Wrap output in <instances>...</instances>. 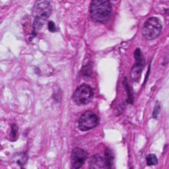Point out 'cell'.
Wrapping results in <instances>:
<instances>
[{"label":"cell","instance_id":"1","mask_svg":"<svg viewBox=\"0 0 169 169\" xmlns=\"http://www.w3.org/2000/svg\"><path fill=\"white\" fill-rule=\"evenodd\" d=\"M90 12L94 21L99 23L106 22L112 12L111 1L109 0H92Z\"/></svg>","mask_w":169,"mask_h":169},{"label":"cell","instance_id":"2","mask_svg":"<svg viewBox=\"0 0 169 169\" xmlns=\"http://www.w3.org/2000/svg\"><path fill=\"white\" fill-rule=\"evenodd\" d=\"M51 13H52V7L48 0H39L35 4L33 9L34 34H36L43 27V25L47 22V20H48L50 15H51Z\"/></svg>","mask_w":169,"mask_h":169},{"label":"cell","instance_id":"3","mask_svg":"<svg viewBox=\"0 0 169 169\" xmlns=\"http://www.w3.org/2000/svg\"><path fill=\"white\" fill-rule=\"evenodd\" d=\"M161 29L162 26L159 19L156 17H150L144 23L143 28H142V35L147 40L156 39L161 33Z\"/></svg>","mask_w":169,"mask_h":169},{"label":"cell","instance_id":"4","mask_svg":"<svg viewBox=\"0 0 169 169\" xmlns=\"http://www.w3.org/2000/svg\"><path fill=\"white\" fill-rule=\"evenodd\" d=\"M94 96V91L89 85H81L74 93L73 100L77 105H87Z\"/></svg>","mask_w":169,"mask_h":169},{"label":"cell","instance_id":"5","mask_svg":"<svg viewBox=\"0 0 169 169\" xmlns=\"http://www.w3.org/2000/svg\"><path fill=\"white\" fill-rule=\"evenodd\" d=\"M97 124H99V117L93 111L84 112L78 121V126L82 131H88L90 129H93Z\"/></svg>","mask_w":169,"mask_h":169},{"label":"cell","instance_id":"6","mask_svg":"<svg viewBox=\"0 0 169 169\" xmlns=\"http://www.w3.org/2000/svg\"><path fill=\"white\" fill-rule=\"evenodd\" d=\"M134 59H135V64L133 65L131 71H130V78L133 82L137 83L139 81L143 71L145 61L143 58V55L140 51V49H136L134 51Z\"/></svg>","mask_w":169,"mask_h":169},{"label":"cell","instance_id":"7","mask_svg":"<svg viewBox=\"0 0 169 169\" xmlns=\"http://www.w3.org/2000/svg\"><path fill=\"white\" fill-rule=\"evenodd\" d=\"M88 157V152L82 148L77 147L72 151L71 155V163H72L73 169H80L84 164Z\"/></svg>","mask_w":169,"mask_h":169},{"label":"cell","instance_id":"8","mask_svg":"<svg viewBox=\"0 0 169 169\" xmlns=\"http://www.w3.org/2000/svg\"><path fill=\"white\" fill-rule=\"evenodd\" d=\"M89 169H108V165L105 158H103L99 154H94L90 158Z\"/></svg>","mask_w":169,"mask_h":169},{"label":"cell","instance_id":"9","mask_svg":"<svg viewBox=\"0 0 169 169\" xmlns=\"http://www.w3.org/2000/svg\"><path fill=\"white\" fill-rule=\"evenodd\" d=\"M105 160L108 168H111L114 162V153L111 148H106L105 151Z\"/></svg>","mask_w":169,"mask_h":169},{"label":"cell","instance_id":"10","mask_svg":"<svg viewBox=\"0 0 169 169\" xmlns=\"http://www.w3.org/2000/svg\"><path fill=\"white\" fill-rule=\"evenodd\" d=\"M123 85H124V87H125V89H126L127 94H128V96H127V102H128L129 103H133V94H132L131 88H130V86L126 83V80H124Z\"/></svg>","mask_w":169,"mask_h":169},{"label":"cell","instance_id":"11","mask_svg":"<svg viewBox=\"0 0 169 169\" xmlns=\"http://www.w3.org/2000/svg\"><path fill=\"white\" fill-rule=\"evenodd\" d=\"M146 163L148 166H154L158 163V160H157V157L156 155L154 154H149L147 157H146Z\"/></svg>","mask_w":169,"mask_h":169},{"label":"cell","instance_id":"12","mask_svg":"<svg viewBox=\"0 0 169 169\" xmlns=\"http://www.w3.org/2000/svg\"><path fill=\"white\" fill-rule=\"evenodd\" d=\"M17 136H18V126L17 124H12V127H11V141H14L17 139Z\"/></svg>","mask_w":169,"mask_h":169},{"label":"cell","instance_id":"13","mask_svg":"<svg viewBox=\"0 0 169 169\" xmlns=\"http://www.w3.org/2000/svg\"><path fill=\"white\" fill-rule=\"evenodd\" d=\"M160 111V106L157 103V105L155 106V108H154V111H153V117L154 118H157V115H158Z\"/></svg>","mask_w":169,"mask_h":169},{"label":"cell","instance_id":"14","mask_svg":"<svg viewBox=\"0 0 169 169\" xmlns=\"http://www.w3.org/2000/svg\"><path fill=\"white\" fill-rule=\"evenodd\" d=\"M48 29L51 32H55L56 31V26H55L54 22H53V21H50L48 23Z\"/></svg>","mask_w":169,"mask_h":169}]
</instances>
